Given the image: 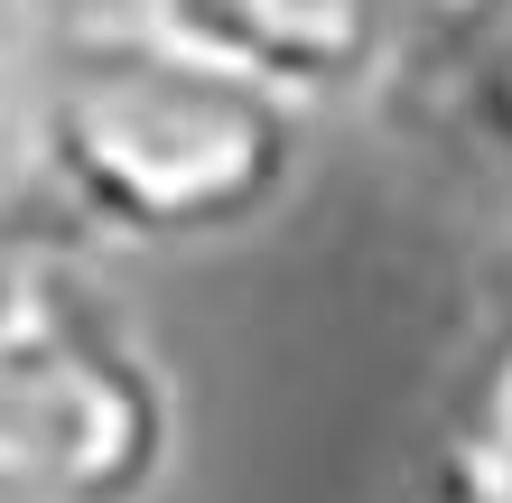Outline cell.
I'll return each mask as SVG.
<instances>
[{
	"mask_svg": "<svg viewBox=\"0 0 512 503\" xmlns=\"http://www.w3.org/2000/svg\"><path fill=\"white\" fill-rule=\"evenodd\" d=\"M419 503H512V485L494 476V466H475L466 448H447V466L419 485Z\"/></svg>",
	"mask_w": 512,
	"mask_h": 503,
	"instance_id": "8992f818",
	"label": "cell"
},
{
	"mask_svg": "<svg viewBox=\"0 0 512 503\" xmlns=\"http://www.w3.org/2000/svg\"><path fill=\"white\" fill-rule=\"evenodd\" d=\"M503 47H512V0H391V75H466L475 94V75Z\"/></svg>",
	"mask_w": 512,
	"mask_h": 503,
	"instance_id": "277c9868",
	"label": "cell"
},
{
	"mask_svg": "<svg viewBox=\"0 0 512 503\" xmlns=\"http://www.w3.org/2000/svg\"><path fill=\"white\" fill-rule=\"evenodd\" d=\"M10 168H19V75L0 66V205H10Z\"/></svg>",
	"mask_w": 512,
	"mask_h": 503,
	"instance_id": "9c48e42d",
	"label": "cell"
},
{
	"mask_svg": "<svg viewBox=\"0 0 512 503\" xmlns=\"http://www.w3.org/2000/svg\"><path fill=\"white\" fill-rule=\"evenodd\" d=\"M28 271H38V261L19 252V233H10V215H0V336H10V317H19V299H28Z\"/></svg>",
	"mask_w": 512,
	"mask_h": 503,
	"instance_id": "ba28073f",
	"label": "cell"
},
{
	"mask_svg": "<svg viewBox=\"0 0 512 503\" xmlns=\"http://www.w3.org/2000/svg\"><path fill=\"white\" fill-rule=\"evenodd\" d=\"M457 448L512 485V252L494 271V317H485V354H475V410H466Z\"/></svg>",
	"mask_w": 512,
	"mask_h": 503,
	"instance_id": "5b68a950",
	"label": "cell"
},
{
	"mask_svg": "<svg viewBox=\"0 0 512 503\" xmlns=\"http://www.w3.org/2000/svg\"><path fill=\"white\" fill-rule=\"evenodd\" d=\"M177 382L94 280L38 261L0 336V503H159Z\"/></svg>",
	"mask_w": 512,
	"mask_h": 503,
	"instance_id": "7a4b0ae2",
	"label": "cell"
},
{
	"mask_svg": "<svg viewBox=\"0 0 512 503\" xmlns=\"http://www.w3.org/2000/svg\"><path fill=\"white\" fill-rule=\"evenodd\" d=\"M475 122H485V140H494L503 168H512V47L494 56L485 75H475Z\"/></svg>",
	"mask_w": 512,
	"mask_h": 503,
	"instance_id": "52a82bcc",
	"label": "cell"
},
{
	"mask_svg": "<svg viewBox=\"0 0 512 503\" xmlns=\"http://www.w3.org/2000/svg\"><path fill=\"white\" fill-rule=\"evenodd\" d=\"M140 19L289 112L354 103L391 75V0H140Z\"/></svg>",
	"mask_w": 512,
	"mask_h": 503,
	"instance_id": "3957f363",
	"label": "cell"
},
{
	"mask_svg": "<svg viewBox=\"0 0 512 503\" xmlns=\"http://www.w3.org/2000/svg\"><path fill=\"white\" fill-rule=\"evenodd\" d=\"M298 140L308 112L140 19L56 47L19 84L10 187H38L84 243L205 252L252 233L289 196Z\"/></svg>",
	"mask_w": 512,
	"mask_h": 503,
	"instance_id": "6da1fadb",
	"label": "cell"
}]
</instances>
